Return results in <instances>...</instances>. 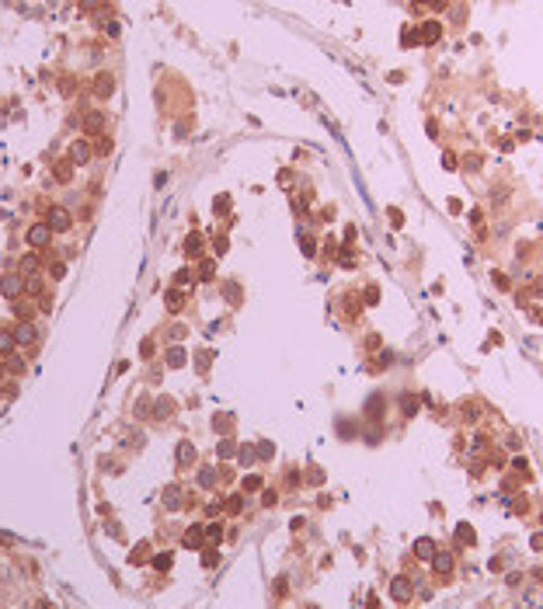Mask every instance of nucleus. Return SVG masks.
<instances>
[{
	"mask_svg": "<svg viewBox=\"0 0 543 609\" xmlns=\"http://www.w3.org/2000/svg\"><path fill=\"white\" fill-rule=\"evenodd\" d=\"M49 237H53V226L49 223H32L24 240H28V247H49Z\"/></svg>",
	"mask_w": 543,
	"mask_h": 609,
	"instance_id": "f257e3e1",
	"label": "nucleus"
},
{
	"mask_svg": "<svg viewBox=\"0 0 543 609\" xmlns=\"http://www.w3.org/2000/svg\"><path fill=\"white\" fill-rule=\"evenodd\" d=\"M45 223H49V226H53V234H56V230H70V226H73V216H70V209L53 206V209H49V216H45Z\"/></svg>",
	"mask_w": 543,
	"mask_h": 609,
	"instance_id": "f03ea898",
	"label": "nucleus"
},
{
	"mask_svg": "<svg viewBox=\"0 0 543 609\" xmlns=\"http://www.w3.org/2000/svg\"><path fill=\"white\" fill-rule=\"evenodd\" d=\"M0 293L7 296V299H18V296L24 293V278H18L14 272H7V275L0 278Z\"/></svg>",
	"mask_w": 543,
	"mask_h": 609,
	"instance_id": "7ed1b4c3",
	"label": "nucleus"
},
{
	"mask_svg": "<svg viewBox=\"0 0 543 609\" xmlns=\"http://www.w3.org/2000/svg\"><path fill=\"white\" fill-rule=\"evenodd\" d=\"M439 39H442V24H439V21H425V24L418 28V42H425V45H435Z\"/></svg>",
	"mask_w": 543,
	"mask_h": 609,
	"instance_id": "20e7f679",
	"label": "nucleus"
},
{
	"mask_svg": "<svg viewBox=\"0 0 543 609\" xmlns=\"http://www.w3.org/2000/svg\"><path fill=\"white\" fill-rule=\"evenodd\" d=\"M390 595H393V602H411V595H414V585H411L407 578H393V585H390Z\"/></svg>",
	"mask_w": 543,
	"mask_h": 609,
	"instance_id": "39448f33",
	"label": "nucleus"
},
{
	"mask_svg": "<svg viewBox=\"0 0 543 609\" xmlns=\"http://www.w3.org/2000/svg\"><path fill=\"white\" fill-rule=\"evenodd\" d=\"M94 94L101 101L112 98V94H115V77H112V73H97V77H94Z\"/></svg>",
	"mask_w": 543,
	"mask_h": 609,
	"instance_id": "423d86ee",
	"label": "nucleus"
},
{
	"mask_svg": "<svg viewBox=\"0 0 543 609\" xmlns=\"http://www.w3.org/2000/svg\"><path fill=\"white\" fill-rule=\"evenodd\" d=\"M435 550H439V547H435L432 536H418V540H414V557H418V561H432Z\"/></svg>",
	"mask_w": 543,
	"mask_h": 609,
	"instance_id": "0eeeda50",
	"label": "nucleus"
},
{
	"mask_svg": "<svg viewBox=\"0 0 543 609\" xmlns=\"http://www.w3.org/2000/svg\"><path fill=\"white\" fill-rule=\"evenodd\" d=\"M91 154H94V150H91V143H87V139H77V143L70 146V160H73L77 167H84V164L91 160Z\"/></svg>",
	"mask_w": 543,
	"mask_h": 609,
	"instance_id": "6e6552de",
	"label": "nucleus"
},
{
	"mask_svg": "<svg viewBox=\"0 0 543 609\" xmlns=\"http://www.w3.org/2000/svg\"><path fill=\"white\" fill-rule=\"evenodd\" d=\"M80 125H84V133H87V136H97V133L105 129V112H87Z\"/></svg>",
	"mask_w": 543,
	"mask_h": 609,
	"instance_id": "1a4fd4ad",
	"label": "nucleus"
},
{
	"mask_svg": "<svg viewBox=\"0 0 543 609\" xmlns=\"http://www.w3.org/2000/svg\"><path fill=\"white\" fill-rule=\"evenodd\" d=\"M14 338H18V345H35V338L39 331L28 324V320H18V327H14Z\"/></svg>",
	"mask_w": 543,
	"mask_h": 609,
	"instance_id": "9d476101",
	"label": "nucleus"
},
{
	"mask_svg": "<svg viewBox=\"0 0 543 609\" xmlns=\"http://www.w3.org/2000/svg\"><path fill=\"white\" fill-rule=\"evenodd\" d=\"M164 303H167V310H171V314H178V310L185 307V293H181V286H178V289H167V293H164Z\"/></svg>",
	"mask_w": 543,
	"mask_h": 609,
	"instance_id": "9b49d317",
	"label": "nucleus"
},
{
	"mask_svg": "<svg viewBox=\"0 0 543 609\" xmlns=\"http://www.w3.org/2000/svg\"><path fill=\"white\" fill-rule=\"evenodd\" d=\"M432 568H435V574H449V571H453V553L435 550V557H432Z\"/></svg>",
	"mask_w": 543,
	"mask_h": 609,
	"instance_id": "f8f14e48",
	"label": "nucleus"
},
{
	"mask_svg": "<svg viewBox=\"0 0 543 609\" xmlns=\"http://www.w3.org/2000/svg\"><path fill=\"white\" fill-rule=\"evenodd\" d=\"M181 543H185V547H192V550H195V547H202V543H206V532H202V526H192V529L181 536Z\"/></svg>",
	"mask_w": 543,
	"mask_h": 609,
	"instance_id": "ddd939ff",
	"label": "nucleus"
},
{
	"mask_svg": "<svg viewBox=\"0 0 543 609\" xmlns=\"http://www.w3.org/2000/svg\"><path fill=\"white\" fill-rule=\"evenodd\" d=\"M181 498H185V491H181L178 484L164 488V505H167V509H181Z\"/></svg>",
	"mask_w": 543,
	"mask_h": 609,
	"instance_id": "4468645a",
	"label": "nucleus"
},
{
	"mask_svg": "<svg viewBox=\"0 0 543 609\" xmlns=\"http://www.w3.org/2000/svg\"><path fill=\"white\" fill-rule=\"evenodd\" d=\"M216 480H219V470H216V467H202V470H199V484H202V488H216Z\"/></svg>",
	"mask_w": 543,
	"mask_h": 609,
	"instance_id": "2eb2a0df",
	"label": "nucleus"
},
{
	"mask_svg": "<svg viewBox=\"0 0 543 609\" xmlns=\"http://www.w3.org/2000/svg\"><path fill=\"white\" fill-rule=\"evenodd\" d=\"M14 345H18L14 331H0V355H11V352H14Z\"/></svg>",
	"mask_w": 543,
	"mask_h": 609,
	"instance_id": "dca6fc26",
	"label": "nucleus"
},
{
	"mask_svg": "<svg viewBox=\"0 0 543 609\" xmlns=\"http://www.w3.org/2000/svg\"><path fill=\"white\" fill-rule=\"evenodd\" d=\"M53 174H56V181H70L73 177V160H59Z\"/></svg>",
	"mask_w": 543,
	"mask_h": 609,
	"instance_id": "f3484780",
	"label": "nucleus"
},
{
	"mask_svg": "<svg viewBox=\"0 0 543 609\" xmlns=\"http://www.w3.org/2000/svg\"><path fill=\"white\" fill-rule=\"evenodd\" d=\"M178 463H181V467H185V463H195V446L192 442H181V446H178Z\"/></svg>",
	"mask_w": 543,
	"mask_h": 609,
	"instance_id": "a211bd4d",
	"label": "nucleus"
},
{
	"mask_svg": "<svg viewBox=\"0 0 543 609\" xmlns=\"http://www.w3.org/2000/svg\"><path fill=\"white\" fill-rule=\"evenodd\" d=\"M185 255H188V258H199V255H202V237H199V234H192L188 240H185Z\"/></svg>",
	"mask_w": 543,
	"mask_h": 609,
	"instance_id": "6ab92c4d",
	"label": "nucleus"
},
{
	"mask_svg": "<svg viewBox=\"0 0 543 609\" xmlns=\"http://www.w3.org/2000/svg\"><path fill=\"white\" fill-rule=\"evenodd\" d=\"M456 540H460V543H466V547H470V543L477 540V536H474V526H466V522H460V526H456Z\"/></svg>",
	"mask_w": 543,
	"mask_h": 609,
	"instance_id": "aec40b11",
	"label": "nucleus"
},
{
	"mask_svg": "<svg viewBox=\"0 0 543 609\" xmlns=\"http://www.w3.org/2000/svg\"><path fill=\"white\" fill-rule=\"evenodd\" d=\"M202 532H206V540H209V543H219V540H223V526H219V522L202 526Z\"/></svg>",
	"mask_w": 543,
	"mask_h": 609,
	"instance_id": "412c9836",
	"label": "nucleus"
},
{
	"mask_svg": "<svg viewBox=\"0 0 543 609\" xmlns=\"http://www.w3.org/2000/svg\"><path fill=\"white\" fill-rule=\"evenodd\" d=\"M21 272H24V275H35V272H39V258H35V255H24V258H21Z\"/></svg>",
	"mask_w": 543,
	"mask_h": 609,
	"instance_id": "4be33fe9",
	"label": "nucleus"
},
{
	"mask_svg": "<svg viewBox=\"0 0 543 609\" xmlns=\"http://www.w3.org/2000/svg\"><path fill=\"white\" fill-rule=\"evenodd\" d=\"M24 293H28V296H39L42 293V278L39 275H28V278H24Z\"/></svg>",
	"mask_w": 543,
	"mask_h": 609,
	"instance_id": "5701e85b",
	"label": "nucleus"
},
{
	"mask_svg": "<svg viewBox=\"0 0 543 609\" xmlns=\"http://www.w3.org/2000/svg\"><path fill=\"white\" fill-rule=\"evenodd\" d=\"M185 359H188L185 348H171V352H167V366H175V369H178V366H185Z\"/></svg>",
	"mask_w": 543,
	"mask_h": 609,
	"instance_id": "b1692460",
	"label": "nucleus"
},
{
	"mask_svg": "<svg viewBox=\"0 0 543 609\" xmlns=\"http://www.w3.org/2000/svg\"><path fill=\"white\" fill-rule=\"evenodd\" d=\"M199 275H202V278H213V275H216V261H213V258H202V265H199Z\"/></svg>",
	"mask_w": 543,
	"mask_h": 609,
	"instance_id": "393cba45",
	"label": "nucleus"
},
{
	"mask_svg": "<svg viewBox=\"0 0 543 609\" xmlns=\"http://www.w3.org/2000/svg\"><path fill=\"white\" fill-rule=\"evenodd\" d=\"M223 509H227V512H233V515H237V512L244 509V494H233V498H227V501H223Z\"/></svg>",
	"mask_w": 543,
	"mask_h": 609,
	"instance_id": "a878e982",
	"label": "nucleus"
},
{
	"mask_svg": "<svg viewBox=\"0 0 543 609\" xmlns=\"http://www.w3.org/2000/svg\"><path fill=\"white\" fill-rule=\"evenodd\" d=\"M216 561H219V550H216V547H209V550L202 553V568H213Z\"/></svg>",
	"mask_w": 543,
	"mask_h": 609,
	"instance_id": "bb28decb",
	"label": "nucleus"
},
{
	"mask_svg": "<svg viewBox=\"0 0 543 609\" xmlns=\"http://www.w3.org/2000/svg\"><path fill=\"white\" fill-rule=\"evenodd\" d=\"M94 154H112V139H105V136H97V143H94Z\"/></svg>",
	"mask_w": 543,
	"mask_h": 609,
	"instance_id": "cd10ccee",
	"label": "nucleus"
},
{
	"mask_svg": "<svg viewBox=\"0 0 543 609\" xmlns=\"http://www.w3.org/2000/svg\"><path fill=\"white\" fill-rule=\"evenodd\" d=\"M154 568L157 571H167V568H171V553H157V557H154Z\"/></svg>",
	"mask_w": 543,
	"mask_h": 609,
	"instance_id": "c85d7f7f",
	"label": "nucleus"
},
{
	"mask_svg": "<svg viewBox=\"0 0 543 609\" xmlns=\"http://www.w3.org/2000/svg\"><path fill=\"white\" fill-rule=\"evenodd\" d=\"M300 247H303V255H307V258L317 255V244H313V237H303V240H300Z\"/></svg>",
	"mask_w": 543,
	"mask_h": 609,
	"instance_id": "c756f323",
	"label": "nucleus"
},
{
	"mask_svg": "<svg viewBox=\"0 0 543 609\" xmlns=\"http://www.w3.org/2000/svg\"><path fill=\"white\" fill-rule=\"evenodd\" d=\"M219 456H223V460L237 456V449H233V442H230V439H223V442H219Z\"/></svg>",
	"mask_w": 543,
	"mask_h": 609,
	"instance_id": "7c9ffc66",
	"label": "nucleus"
},
{
	"mask_svg": "<svg viewBox=\"0 0 543 609\" xmlns=\"http://www.w3.org/2000/svg\"><path fill=\"white\" fill-rule=\"evenodd\" d=\"M261 505H265V509L279 505V494H275V491H261Z\"/></svg>",
	"mask_w": 543,
	"mask_h": 609,
	"instance_id": "2f4dec72",
	"label": "nucleus"
},
{
	"mask_svg": "<svg viewBox=\"0 0 543 609\" xmlns=\"http://www.w3.org/2000/svg\"><path fill=\"white\" fill-rule=\"evenodd\" d=\"M223 501H227V498H216V501H209V505H206V515H219V512H223Z\"/></svg>",
	"mask_w": 543,
	"mask_h": 609,
	"instance_id": "473e14b6",
	"label": "nucleus"
},
{
	"mask_svg": "<svg viewBox=\"0 0 543 609\" xmlns=\"http://www.w3.org/2000/svg\"><path fill=\"white\" fill-rule=\"evenodd\" d=\"M14 317H18V320H28V317H32V307H28V303H18V307H14Z\"/></svg>",
	"mask_w": 543,
	"mask_h": 609,
	"instance_id": "72a5a7b5",
	"label": "nucleus"
},
{
	"mask_svg": "<svg viewBox=\"0 0 543 609\" xmlns=\"http://www.w3.org/2000/svg\"><path fill=\"white\" fill-rule=\"evenodd\" d=\"M7 369H11V373H24V362H21L18 355H11V359H7Z\"/></svg>",
	"mask_w": 543,
	"mask_h": 609,
	"instance_id": "f704fd0d",
	"label": "nucleus"
},
{
	"mask_svg": "<svg viewBox=\"0 0 543 609\" xmlns=\"http://www.w3.org/2000/svg\"><path fill=\"white\" fill-rule=\"evenodd\" d=\"M463 167H466V171H481V157H477V154H470V157L463 160Z\"/></svg>",
	"mask_w": 543,
	"mask_h": 609,
	"instance_id": "c9c22d12",
	"label": "nucleus"
},
{
	"mask_svg": "<svg viewBox=\"0 0 543 609\" xmlns=\"http://www.w3.org/2000/svg\"><path fill=\"white\" fill-rule=\"evenodd\" d=\"M414 42H418V32H411V28L401 32V45H414Z\"/></svg>",
	"mask_w": 543,
	"mask_h": 609,
	"instance_id": "e433bc0d",
	"label": "nucleus"
},
{
	"mask_svg": "<svg viewBox=\"0 0 543 609\" xmlns=\"http://www.w3.org/2000/svg\"><path fill=\"white\" fill-rule=\"evenodd\" d=\"M272 452H275V449H272V442H258V460H268Z\"/></svg>",
	"mask_w": 543,
	"mask_h": 609,
	"instance_id": "4c0bfd02",
	"label": "nucleus"
},
{
	"mask_svg": "<svg viewBox=\"0 0 543 609\" xmlns=\"http://www.w3.org/2000/svg\"><path fill=\"white\" fill-rule=\"evenodd\" d=\"M244 491H261V477H248L244 480Z\"/></svg>",
	"mask_w": 543,
	"mask_h": 609,
	"instance_id": "58836bf2",
	"label": "nucleus"
},
{
	"mask_svg": "<svg viewBox=\"0 0 543 609\" xmlns=\"http://www.w3.org/2000/svg\"><path fill=\"white\" fill-rule=\"evenodd\" d=\"M175 282H178V286H188V282H192V272H188V268H181V272L175 275Z\"/></svg>",
	"mask_w": 543,
	"mask_h": 609,
	"instance_id": "ea45409f",
	"label": "nucleus"
},
{
	"mask_svg": "<svg viewBox=\"0 0 543 609\" xmlns=\"http://www.w3.org/2000/svg\"><path fill=\"white\" fill-rule=\"evenodd\" d=\"M463 421H477V408L474 404H463Z\"/></svg>",
	"mask_w": 543,
	"mask_h": 609,
	"instance_id": "a19ab883",
	"label": "nucleus"
},
{
	"mask_svg": "<svg viewBox=\"0 0 543 609\" xmlns=\"http://www.w3.org/2000/svg\"><path fill=\"white\" fill-rule=\"evenodd\" d=\"M213 209H216V213H230V198H216Z\"/></svg>",
	"mask_w": 543,
	"mask_h": 609,
	"instance_id": "79ce46f5",
	"label": "nucleus"
},
{
	"mask_svg": "<svg viewBox=\"0 0 543 609\" xmlns=\"http://www.w3.org/2000/svg\"><path fill=\"white\" fill-rule=\"evenodd\" d=\"M442 164H446V171H456V154H442Z\"/></svg>",
	"mask_w": 543,
	"mask_h": 609,
	"instance_id": "37998d69",
	"label": "nucleus"
},
{
	"mask_svg": "<svg viewBox=\"0 0 543 609\" xmlns=\"http://www.w3.org/2000/svg\"><path fill=\"white\" fill-rule=\"evenodd\" d=\"M216 428H219V432H230V414H219V421H216Z\"/></svg>",
	"mask_w": 543,
	"mask_h": 609,
	"instance_id": "c03bdc74",
	"label": "nucleus"
},
{
	"mask_svg": "<svg viewBox=\"0 0 543 609\" xmlns=\"http://www.w3.org/2000/svg\"><path fill=\"white\" fill-rule=\"evenodd\" d=\"M481 219H484V213H481V209H470V223H474L477 230H481Z\"/></svg>",
	"mask_w": 543,
	"mask_h": 609,
	"instance_id": "a18cd8bd",
	"label": "nucleus"
},
{
	"mask_svg": "<svg viewBox=\"0 0 543 609\" xmlns=\"http://www.w3.org/2000/svg\"><path fill=\"white\" fill-rule=\"evenodd\" d=\"M146 550H150V547H146V543H139V547H136V557H133L136 564H139V561H146Z\"/></svg>",
	"mask_w": 543,
	"mask_h": 609,
	"instance_id": "49530a36",
	"label": "nucleus"
},
{
	"mask_svg": "<svg viewBox=\"0 0 543 609\" xmlns=\"http://www.w3.org/2000/svg\"><path fill=\"white\" fill-rule=\"evenodd\" d=\"M254 456H258V452H251V449H240V452H237V460H240V463H251Z\"/></svg>",
	"mask_w": 543,
	"mask_h": 609,
	"instance_id": "de8ad7c7",
	"label": "nucleus"
},
{
	"mask_svg": "<svg viewBox=\"0 0 543 609\" xmlns=\"http://www.w3.org/2000/svg\"><path fill=\"white\" fill-rule=\"evenodd\" d=\"M512 467H515V470H523V477H526V470H529V463H526L523 456H515V460H512Z\"/></svg>",
	"mask_w": 543,
	"mask_h": 609,
	"instance_id": "09e8293b",
	"label": "nucleus"
},
{
	"mask_svg": "<svg viewBox=\"0 0 543 609\" xmlns=\"http://www.w3.org/2000/svg\"><path fill=\"white\" fill-rule=\"evenodd\" d=\"M401 404H404V411H407V414H414V408H418V400H414V397H404Z\"/></svg>",
	"mask_w": 543,
	"mask_h": 609,
	"instance_id": "8fccbe9b",
	"label": "nucleus"
},
{
	"mask_svg": "<svg viewBox=\"0 0 543 609\" xmlns=\"http://www.w3.org/2000/svg\"><path fill=\"white\" fill-rule=\"evenodd\" d=\"M63 275H66V265L56 261V265H53V278H63Z\"/></svg>",
	"mask_w": 543,
	"mask_h": 609,
	"instance_id": "3c124183",
	"label": "nucleus"
},
{
	"mask_svg": "<svg viewBox=\"0 0 543 609\" xmlns=\"http://www.w3.org/2000/svg\"><path fill=\"white\" fill-rule=\"evenodd\" d=\"M376 299H380V289H376V286H373V289H366V303H369V307H373Z\"/></svg>",
	"mask_w": 543,
	"mask_h": 609,
	"instance_id": "603ef678",
	"label": "nucleus"
},
{
	"mask_svg": "<svg viewBox=\"0 0 543 609\" xmlns=\"http://www.w3.org/2000/svg\"><path fill=\"white\" fill-rule=\"evenodd\" d=\"M227 299H233V303H237V299H240V289H237V286H233V282H230V286H227Z\"/></svg>",
	"mask_w": 543,
	"mask_h": 609,
	"instance_id": "864d4df0",
	"label": "nucleus"
},
{
	"mask_svg": "<svg viewBox=\"0 0 543 609\" xmlns=\"http://www.w3.org/2000/svg\"><path fill=\"white\" fill-rule=\"evenodd\" d=\"M390 219H393V226H401V223H404V216H401V209H390Z\"/></svg>",
	"mask_w": 543,
	"mask_h": 609,
	"instance_id": "5fc2aeb1",
	"label": "nucleus"
},
{
	"mask_svg": "<svg viewBox=\"0 0 543 609\" xmlns=\"http://www.w3.org/2000/svg\"><path fill=\"white\" fill-rule=\"evenodd\" d=\"M533 550H543V532H536V536H533Z\"/></svg>",
	"mask_w": 543,
	"mask_h": 609,
	"instance_id": "6e6d98bb",
	"label": "nucleus"
},
{
	"mask_svg": "<svg viewBox=\"0 0 543 609\" xmlns=\"http://www.w3.org/2000/svg\"><path fill=\"white\" fill-rule=\"evenodd\" d=\"M422 4H432V7H439V11L446 7V0H422Z\"/></svg>",
	"mask_w": 543,
	"mask_h": 609,
	"instance_id": "4d7b16f0",
	"label": "nucleus"
},
{
	"mask_svg": "<svg viewBox=\"0 0 543 609\" xmlns=\"http://www.w3.org/2000/svg\"><path fill=\"white\" fill-rule=\"evenodd\" d=\"M540 324H543V314H540Z\"/></svg>",
	"mask_w": 543,
	"mask_h": 609,
	"instance_id": "13d9d810",
	"label": "nucleus"
}]
</instances>
